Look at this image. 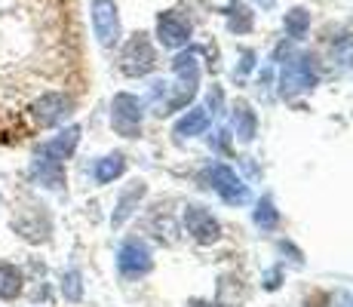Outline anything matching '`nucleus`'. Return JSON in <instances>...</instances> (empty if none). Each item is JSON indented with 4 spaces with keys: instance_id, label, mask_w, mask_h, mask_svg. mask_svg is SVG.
Returning a JSON list of instances; mask_svg holds the SVG:
<instances>
[{
    "instance_id": "f257e3e1",
    "label": "nucleus",
    "mask_w": 353,
    "mask_h": 307,
    "mask_svg": "<svg viewBox=\"0 0 353 307\" xmlns=\"http://www.w3.org/2000/svg\"><path fill=\"white\" fill-rule=\"evenodd\" d=\"M10 228L19 240H25L31 246H43L52 237V218L46 212V206H40V203H22L12 212Z\"/></svg>"
},
{
    "instance_id": "6e6552de",
    "label": "nucleus",
    "mask_w": 353,
    "mask_h": 307,
    "mask_svg": "<svg viewBox=\"0 0 353 307\" xmlns=\"http://www.w3.org/2000/svg\"><path fill=\"white\" fill-rule=\"evenodd\" d=\"M92 31H96L99 43L105 46V50H111L120 40V16L111 0H96V3H92Z\"/></svg>"
},
{
    "instance_id": "9d476101",
    "label": "nucleus",
    "mask_w": 353,
    "mask_h": 307,
    "mask_svg": "<svg viewBox=\"0 0 353 307\" xmlns=\"http://www.w3.org/2000/svg\"><path fill=\"white\" fill-rule=\"evenodd\" d=\"M80 135H83V129H80V126H65V129H59V132L52 135V139L40 141L37 151H34V154H43V157H50V160L68 163V160L74 157V151H77Z\"/></svg>"
},
{
    "instance_id": "1a4fd4ad",
    "label": "nucleus",
    "mask_w": 353,
    "mask_h": 307,
    "mask_svg": "<svg viewBox=\"0 0 353 307\" xmlns=\"http://www.w3.org/2000/svg\"><path fill=\"white\" fill-rule=\"evenodd\" d=\"M28 179L43 190H65V163L50 160L43 154H34V160L28 163Z\"/></svg>"
},
{
    "instance_id": "b1692460",
    "label": "nucleus",
    "mask_w": 353,
    "mask_h": 307,
    "mask_svg": "<svg viewBox=\"0 0 353 307\" xmlns=\"http://www.w3.org/2000/svg\"><path fill=\"white\" fill-rule=\"evenodd\" d=\"M335 307H353V295H350V292H341V295H338V301H335Z\"/></svg>"
},
{
    "instance_id": "f3484780",
    "label": "nucleus",
    "mask_w": 353,
    "mask_h": 307,
    "mask_svg": "<svg viewBox=\"0 0 353 307\" xmlns=\"http://www.w3.org/2000/svg\"><path fill=\"white\" fill-rule=\"evenodd\" d=\"M209 129V114L206 108H191L179 123H175V135L179 139H191V135H203Z\"/></svg>"
},
{
    "instance_id": "39448f33",
    "label": "nucleus",
    "mask_w": 353,
    "mask_h": 307,
    "mask_svg": "<svg viewBox=\"0 0 353 307\" xmlns=\"http://www.w3.org/2000/svg\"><path fill=\"white\" fill-rule=\"evenodd\" d=\"M157 68V56H154V46L148 40V34H135L126 40L123 52H120V71L126 77H145Z\"/></svg>"
},
{
    "instance_id": "6ab92c4d",
    "label": "nucleus",
    "mask_w": 353,
    "mask_h": 307,
    "mask_svg": "<svg viewBox=\"0 0 353 307\" xmlns=\"http://www.w3.org/2000/svg\"><path fill=\"white\" fill-rule=\"evenodd\" d=\"M59 289H62V298L68 304H80L83 301V274L77 268L62 270V279H59Z\"/></svg>"
},
{
    "instance_id": "4468645a",
    "label": "nucleus",
    "mask_w": 353,
    "mask_h": 307,
    "mask_svg": "<svg viewBox=\"0 0 353 307\" xmlns=\"http://www.w3.org/2000/svg\"><path fill=\"white\" fill-rule=\"evenodd\" d=\"M25 292V270L12 261H0V301H16Z\"/></svg>"
},
{
    "instance_id": "0eeeda50",
    "label": "nucleus",
    "mask_w": 353,
    "mask_h": 307,
    "mask_svg": "<svg viewBox=\"0 0 353 307\" xmlns=\"http://www.w3.org/2000/svg\"><path fill=\"white\" fill-rule=\"evenodd\" d=\"M154 268V258H151V249H148L145 240H126L117 252V270L120 277L126 279H139L145 274H151Z\"/></svg>"
},
{
    "instance_id": "cd10ccee",
    "label": "nucleus",
    "mask_w": 353,
    "mask_h": 307,
    "mask_svg": "<svg viewBox=\"0 0 353 307\" xmlns=\"http://www.w3.org/2000/svg\"><path fill=\"white\" fill-rule=\"evenodd\" d=\"M261 3H270V0H261Z\"/></svg>"
},
{
    "instance_id": "393cba45",
    "label": "nucleus",
    "mask_w": 353,
    "mask_h": 307,
    "mask_svg": "<svg viewBox=\"0 0 353 307\" xmlns=\"http://www.w3.org/2000/svg\"><path fill=\"white\" fill-rule=\"evenodd\" d=\"M276 279H280V270H270V274H268V283H264V286H268V289H276V286H280Z\"/></svg>"
},
{
    "instance_id": "a878e982",
    "label": "nucleus",
    "mask_w": 353,
    "mask_h": 307,
    "mask_svg": "<svg viewBox=\"0 0 353 307\" xmlns=\"http://www.w3.org/2000/svg\"><path fill=\"white\" fill-rule=\"evenodd\" d=\"M188 307H212V304H206V301H191Z\"/></svg>"
},
{
    "instance_id": "a211bd4d",
    "label": "nucleus",
    "mask_w": 353,
    "mask_h": 307,
    "mask_svg": "<svg viewBox=\"0 0 353 307\" xmlns=\"http://www.w3.org/2000/svg\"><path fill=\"white\" fill-rule=\"evenodd\" d=\"M234 129H236V139H240V141H252L255 139L258 120H255V111L246 105V101H236V108H234Z\"/></svg>"
},
{
    "instance_id": "20e7f679",
    "label": "nucleus",
    "mask_w": 353,
    "mask_h": 307,
    "mask_svg": "<svg viewBox=\"0 0 353 307\" xmlns=\"http://www.w3.org/2000/svg\"><path fill=\"white\" fill-rule=\"evenodd\" d=\"M141 117H145V108L135 99L132 92H117L111 101V126L117 135L123 139H139L141 135Z\"/></svg>"
},
{
    "instance_id": "9b49d317",
    "label": "nucleus",
    "mask_w": 353,
    "mask_h": 307,
    "mask_svg": "<svg viewBox=\"0 0 353 307\" xmlns=\"http://www.w3.org/2000/svg\"><path fill=\"white\" fill-rule=\"evenodd\" d=\"M185 228L196 243H215L221 237V224L212 218V212H206L203 206H188L185 209Z\"/></svg>"
},
{
    "instance_id": "ddd939ff",
    "label": "nucleus",
    "mask_w": 353,
    "mask_h": 307,
    "mask_svg": "<svg viewBox=\"0 0 353 307\" xmlns=\"http://www.w3.org/2000/svg\"><path fill=\"white\" fill-rule=\"evenodd\" d=\"M145 194H148V184L145 181L126 184V190L120 194V200H117V209H114V215H111V228H123L126 218L139 209V203H141V197H145Z\"/></svg>"
},
{
    "instance_id": "5701e85b",
    "label": "nucleus",
    "mask_w": 353,
    "mask_h": 307,
    "mask_svg": "<svg viewBox=\"0 0 353 307\" xmlns=\"http://www.w3.org/2000/svg\"><path fill=\"white\" fill-rule=\"evenodd\" d=\"M332 61H335L338 68H353V37H341L335 46H332Z\"/></svg>"
},
{
    "instance_id": "412c9836",
    "label": "nucleus",
    "mask_w": 353,
    "mask_h": 307,
    "mask_svg": "<svg viewBox=\"0 0 353 307\" xmlns=\"http://www.w3.org/2000/svg\"><path fill=\"white\" fill-rule=\"evenodd\" d=\"M228 22H230V31L246 34V31H252V12H249L240 0H234L228 10Z\"/></svg>"
},
{
    "instance_id": "423d86ee",
    "label": "nucleus",
    "mask_w": 353,
    "mask_h": 307,
    "mask_svg": "<svg viewBox=\"0 0 353 307\" xmlns=\"http://www.w3.org/2000/svg\"><path fill=\"white\" fill-rule=\"evenodd\" d=\"M316 65L314 56H298L292 59L286 68H283V77H280V95L283 99H295V95L307 92L316 86Z\"/></svg>"
},
{
    "instance_id": "f03ea898",
    "label": "nucleus",
    "mask_w": 353,
    "mask_h": 307,
    "mask_svg": "<svg viewBox=\"0 0 353 307\" xmlns=\"http://www.w3.org/2000/svg\"><path fill=\"white\" fill-rule=\"evenodd\" d=\"M74 114V99L68 92H43L31 101V117L40 129H56Z\"/></svg>"
},
{
    "instance_id": "dca6fc26",
    "label": "nucleus",
    "mask_w": 353,
    "mask_h": 307,
    "mask_svg": "<svg viewBox=\"0 0 353 307\" xmlns=\"http://www.w3.org/2000/svg\"><path fill=\"white\" fill-rule=\"evenodd\" d=\"M123 172H126V157L123 154H108L96 163L92 179H96V184H111V181H117Z\"/></svg>"
},
{
    "instance_id": "2eb2a0df",
    "label": "nucleus",
    "mask_w": 353,
    "mask_h": 307,
    "mask_svg": "<svg viewBox=\"0 0 353 307\" xmlns=\"http://www.w3.org/2000/svg\"><path fill=\"white\" fill-rule=\"evenodd\" d=\"M172 71H175V77L181 80L185 90L196 92V83H200V61H196V52H179L172 61Z\"/></svg>"
},
{
    "instance_id": "7ed1b4c3",
    "label": "nucleus",
    "mask_w": 353,
    "mask_h": 307,
    "mask_svg": "<svg viewBox=\"0 0 353 307\" xmlns=\"http://www.w3.org/2000/svg\"><path fill=\"white\" fill-rule=\"evenodd\" d=\"M203 181L228 203V206H243L249 200V188L236 179V172L225 163H212V166L203 169Z\"/></svg>"
},
{
    "instance_id": "aec40b11",
    "label": "nucleus",
    "mask_w": 353,
    "mask_h": 307,
    "mask_svg": "<svg viewBox=\"0 0 353 307\" xmlns=\"http://www.w3.org/2000/svg\"><path fill=\"white\" fill-rule=\"evenodd\" d=\"M307 28H310V12L307 10L295 6L292 12H286V34H289V37L301 40L304 34H307Z\"/></svg>"
},
{
    "instance_id": "bb28decb",
    "label": "nucleus",
    "mask_w": 353,
    "mask_h": 307,
    "mask_svg": "<svg viewBox=\"0 0 353 307\" xmlns=\"http://www.w3.org/2000/svg\"><path fill=\"white\" fill-rule=\"evenodd\" d=\"M0 206H3V190H0Z\"/></svg>"
},
{
    "instance_id": "f8f14e48",
    "label": "nucleus",
    "mask_w": 353,
    "mask_h": 307,
    "mask_svg": "<svg viewBox=\"0 0 353 307\" xmlns=\"http://www.w3.org/2000/svg\"><path fill=\"white\" fill-rule=\"evenodd\" d=\"M157 37L163 46H185L188 40H191V22L188 19H181L179 12H160L157 16Z\"/></svg>"
},
{
    "instance_id": "4be33fe9",
    "label": "nucleus",
    "mask_w": 353,
    "mask_h": 307,
    "mask_svg": "<svg viewBox=\"0 0 353 307\" xmlns=\"http://www.w3.org/2000/svg\"><path fill=\"white\" fill-rule=\"evenodd\" d=\"M276 221H280V212L274 209V200H270V197H261V200H258V209H255V224L264 230H274Z\"/></svg>"
}]
</instances>
